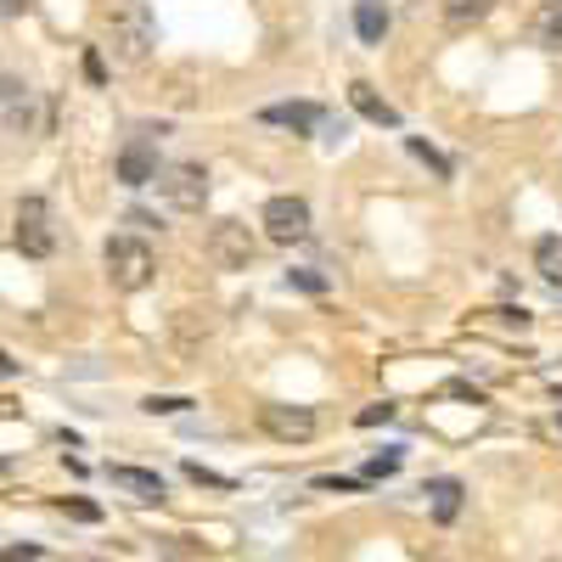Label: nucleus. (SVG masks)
<instances>
[{
	"instance_id": "obj_12",
	"label": "nucleus",
	"mask_w": 562,
	"mask_h": 562,
	"mask_svg": "<svg viewBox=\"0 0 562 562\" xmlns=\"http://www.w3.org/2000/svg\"><path fill=\"white\" fill-rule=\"evenodd\" d=\"M259 119H265V124H288V130H321V124H326V113H321V108H310V102H288V108H265Z\"/></svg>"
},
{
	"instance_id": "obj_16",
	"label": "nucleus",
	"mask_w": 562,
	"mask_h": 562,
	"mask_svg": "<svg viewBox=\"0 0 562 562\" xmlns=\"http://www.w3.org/2000/svg\"><path fill=\"white\" fill-rule=\"evenodd\" d=\"M535 270L551 281V288H562V237H540L535 243Z\"/></svg>"
},
{
	"instance_id": "obj_18",
	"label": "nucleus",
	"mask_w": 562,
	"mask_h": 562,
	"mask_svg": "<svg viewBox=\"0 0 562 562\" xmlns=\"http://www.w3.org/2000/svg\"><path fill=\"white\" fill-rule=\"evenodd\" d=\"M140 411H153V416H180V411H192V400H186V394H147V400H140Z\"/></svg>"
},
{
	"instance_id": "obj_28",
	"label": "nucleus",
	"mask_w": 562,
	"mask_h": 562,
	"mask_svg": "<svg viewBox=\"0 0 562 562\" xmlns=\"http://www.w3.org/2000/svg\"><path fill=\"white\" fill-rule=\"evenodd\" d=\"M85 562H102V557H85Z\"/></svg>"
},
{
	"instance_id": "obj_7",
	"label": "nucleus",
	"mask_w": 562,
	"mask_h": 562,
	"mask_svg": "<svg viewBox=\"0 0 562 562\" xmlns=\"http://www.w3.org/2000/svg\"><path fill=\"white\" fill-rule=\"evenodd\" d=\"M259 428L281 445H304L315 439V416L304 405H259Z\"/></svg>"
},
{
	"instance_id": "obj_1",
	"label": "nucleus",
	"mask_w": 562,
	"mask_h": 562,
	"mask_svg": "<svg viewBox=\"0 0 562 562\" xmlns=\"http://www.w3.org/2000/svg\"><path fill=\"white\" fill-rule=\"evenodd\" d=\"M158 45V29H153V12L140 7V0H124V7L108 18V52L119 68H147Z\"/></svg>"
},
{
	"instance_id": "obj_4",
	"label": "nucleus",
	"mask_w": 562,
	"mask_h": 562,
	"mask_svg": "<svg viewBox=\"0 0 562 562\" xmlns=\"http://www.w3.org/2000/svg\"><path fill=\"white\" fill-rule=\"evenodd\" d=\"M158 198H164L169 209H180V214H198V209L209 203V175H203L198 164H169V169L158 175Z\"/></svg>"
},
{
	"instance_id": "obj_26",
	"label": "nucleus",
	"mask_w": 562,
	"mask_h": 562,
	"mask_svg": "<svg viewBox=\"0 0 562 562\" xmlns=\"http://www.w3.org/2000/svg\"><path fill=\"white\" fill-rule=\"evenodd\" d=\"M34 557H40L34 546H7V562H34Z\"/></svg>"
},
{
	"instance_id": "obj_11",
	"label": "nucleus",
	"mask_w": 562,
	"mask_h": 562,
	"mask_svg": "<svg viewBox=\"0 0 562 562\" xmlns=\"http://www.w3.org/2000/svg\"><path fill=\"white\" fill-rule=\"evenodd\" d=\"M349 102H355V113H360V119H371V124H400V113H394V108H389V102H383L366 79H355V85H349Z\"/></svg>"
},
{
	"instance_id": "obj_5",
	"label": "nucleus",
	"mask_w": 562,
	"mask_h": 562,
	"mask_svg": "<svg viewBox=\"0 0 562 562\" xmlns=\"http://www.w3.org/2000/svg\"><path fill=\"white\" fill-rule=\"evenodd\" d=\"M259 220H265V237L281 243V248H293V243L310 237V203L304 198H270Z\"/></svg>"
},
{
	"instance_id": "obj_2",
	"label": "nucleus",
	"mask_w": 562,
	"mask_h": 562,
	"mask_svg": "<svg viewBox=\"0 0 562 562\" xmlns=\"http://www.w3.org/2000/svg\"><path fill=\"white\" fill-rule=\"evenodd\" d=\"M108 276H113V288L119 293H140V288H147V281H153V248L147 243H140V237H113L108 243Z\"/></svg>"
},
{
	"instance_id": "obj_22",
	"label": "nucleus",
	"mask_w": 562,
	"mask_h": 562,
	"mask_svg": "<svg viewBox=\"0 0 562 562\" xmlns=\"http://www.w3.org/2000/svg\"><path fill=\"white\" fill-rule=\"evenodd\" d=\"M411 153H416V158H422V164H428V169H434V175H450V164H445V158H439V153H434V147H428V140H411Z\"/></svg>"
},
{
	"instance_id": "obj_6",
	"label": "nucleus",
	"mask_w": 562,
	"mask_h": 562,
	"mask_svg": "<svg viewBox=\"0 0 562 562\" xmlns=\"http://www.w3.org/2000/svg\"><path fill=\"white\" fill-rule=\"evenodd\" d=\"M254 231L243 225V220H220L214 231H209V259L220 265V270H248L254 265Z\"/></svg>"
},
{
	"instance_id": "obj_24",
	"label": "nucleus",
	"mask_w": 562,
	"mask_h": 562,
	"mask_svg": "<svg viewBox=\"0 0 562 562\" xmlns=\"http://www.w3.org/2000/svg\"><path fill=\"white\" fill-rule=\"evenodd\" d=\"M389 416H394V405H371V411H360V428H378Z\"/></svg>"
},
{
	"instance_id": "obj_29",
	"label": "nucleus",
	"mask_w": 562,
	"mask_h": 562,
	"mask_svg": "<svg viewBox=\"0 0 562 562\" xmlns=\"http://www.w3.org/2000/svg\"><path fill=\"white\" fill-rule=\"evenodd\" d=\"M557 428H562V416H557Z\"/></svg>"
},
{
	"instance_id": "obj_25",
	"label": "nucleus",
	"mask_w": 562,
	"mask_h": 562,
	"mask_svg": "<svg viewBox=\"0 0 562 562\" xmlns=\"http://www.w3.org/2000/svg\"><path fill=\"white\" fill-rule=\"evenodd\" d=\"M85 79H90V85H102V79H108V68H102V57H97V52L85 57Z\"/></svg>"
},
{
	"instance_id": "obj_15",
	"label": "nucleus",
	"mask_w": 562,
	"mask_h": 562,
	"mask_svg": "<svg viewBox=\"0 0 562 562\" xmlns=\"http://www.w3.org/2000/svg\"><path fill=\"white\" fill-rule=\"evenodd\" d=\"M535 40L546 45V52H562V0H546V7L535 12Z\"/></svg>"
},
{
	"instance_id": "obj_23",
	"label": "nucleus",
	"mask_w": 562,
	"mask_h": 562,
	"mask_svg": "<svg viewBox=\"0 0 562 562\" xmlns=\"http://www.w3.org/2000/svg\"><path fill=\"white\" fill-rule=\"evenodd\" d=\"M63 512H68V518H79V524H97V518H102L90 501H63Z\"/></svg>"
},
{
	"instance_id": "obj_20",
	"label": "nucleus",
	"mask_w": 562,
	"mask_h": 562,
	"mask_svg": "<svg viewBox=\"0 0 562 562\" xmlns=\"http://www.w3.org/2000/svg\"><path fill=\"white\" fill-rule=\"evenodd\" d=\"M186 479L192 484H214V490H231V479H220V473H209L203 461H186Z\"/></svg>"
},
{
	"instance_id": "obj_19",
	"label": "nucleus",
	"mask_w": 562,
	"mask_h": 562,
	"mask_svg": "<svg viewBox=\"0 0 562 562\" xmlns=\"http://www.w3.org/2000/svg\"><path fill=\"white\" fill-rule=\"evenodd\" d=\"M389 473H400V450H389V456H371L360 479H389Z\"/></svg>"
},
{
	"instance_id": "obj_27",
	"label": "nucleus",
	"mask_w": 562,
	"mask_h": 562,
	"mask_svg": "<svg viewBox=\"0 0 562 562\" xmlns=\"http://www.w3.org/2000/svg\"><path fill=\"white\" fill-rule=\"evenodd\" d=\"M23 7H29V0H7V18H18Z\"/></svg>"
},
{
	"instance_id": "obj_13",
	"label": "nucleus",
	"mask_w": 562,
	"mask_h": 562,
	"mask_svg": "<svg viewBox=\"0 0 562 562\" xmlns=\"http://www.w3.org/2000/svg\"><path fill=\"white\" fill-rule=\"evenodd\" d=\"M495 12V0H445V29H473V23H484Z\"/></svg>"
},
{
	"instance_id": "obj_17",
	"label": "nucleus",
	"mask_w": 562,
	"mask_h": 562,
	"mask_svg": "<svg viewBox=\"0 0 562 562\" xmlns=\"http://www.w3.org/2000/svg\"><path fill=\"white\" fill-rule=\"evenodd\" d=\"M428 495H434V518H439V524H450L456 512H461V484H456V479H434Z\"/></svg>"
},
{
	"instance_id": "obj_14",
	"label": "nucleus",
	"mask_w": 562,
	"mask_h": 562,
	"mask_svg": "<svg viewBox=\"0 0 562 562\" xmlns=\"http://www.w3.org/2000/svg\"><path fill=\"white\" fill-rule=\"evenodd\" d=\"M7 135H29V85L7 74Z\"/></svg>"
},
{
	"instance_id": "obj_3",
	"label": "nucleus",
	"mask_w": 562,
	"mask_h": 562,
	"mask_svg": "<svg viewBox=\"0 0 562 562\" xmlns=\"http://www.w3.org/2000/svg\"><path fill=\"white\" fill-rule=\"evenodd\" d=\"M12 243H18V254H29V259H45V254H52V248H57L52 203H45V198H23L18 214H12Z\"/></svg>"
},
{
	"instance_id": "obj_8",
	"label": "nucleus",
	"mask_w": 562,
	"mask_h": 562,
	"mask_svg": "<svg viewBox=\"0 0 562 562\" xmlns=\"http://www.w3.org/2000/svg\"><path fill=\"white\" fill-rule=\"evenodd\" d=\"M158 175H164V169H158V147H153L147 135L130 140V147L119 153V180H124V186H153Z\"/></svg>"
},
{
	"instance_id": "obj_10",
	"label": "nucleus",
	"mask_w": 562,
	"mask_h": 562,
	"mask_svg": "<svg viewBox=\"0 0 562 562\" xmlns=\"http://www.w3.org/2000/svg\"><path fill=\"white\" fill-rule=\"evenodd\" d=\"M355 34L366 45H383V34H389V7L383 0H355Z\"/></svg>"
},
{
	"instance_id": "obj_9",
	"label": "nucleus",
	"mask_w": 562,
	"mask_h": 562,
	"mask_svg": "<svg viewBox=\"0 0 562 562\" xmlns=\"http://www.w3.org/2000/svg\"><path fill=\"white\" fill-rule=\"evenodd\" d=\"M108 479H113V490H124L130 501H164V479L158 473H147V467H108Z\"/></svg>"
},
{
	"instance_id": "obj_21",
	"label": "nucleus",
	"mask_w": 562,
	"mask_h": 562,
	"mask_svg": "<svg viewBox=\"0 0 562 562\" xmlns=\"http://www.w3.org/2000/svg\"><path fill=\"white\" fill-rule=\"evenodd\" d=\"M288 281H293V288H304V293H326V276L321 270H288Z\"/></svg>"
}]
</instances>
